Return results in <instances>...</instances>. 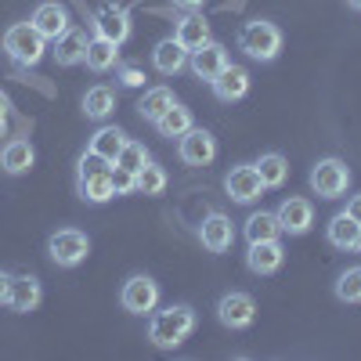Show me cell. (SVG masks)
Segmentation results:
<instances>
[{
  "label": "cell",
  "instance_id": "f35d334b",
  "mask_svg": "<svg viewBox=\"0 0 361 361\" xmlns=\"http://www.w3.org/2000/svg\"><path fill=\"white\" fill-rule=\"evenodd\" d=\"M8 109H11V98L4 94V90H0V116H8Z\"/></svg>",
  "mask_w": 361,
  "mask_h": 361
},
{
  "label": "cell",
  "instance_id": "f1b7e54d",
  "mask_svg": "<svg viewBox=\"0 0 361 361\" xmlns=\"http://www.w3.org/2000/svg\"><path fill=\"white\" fill-rule=\"evenodd\" d=\"M173 102H177V98H173L170 87H148L145 94H141V102H137V116L145 119V123H156V119H159Z\"/></svg>",
  "mask_w": 361,
  "mask_h": 361
},
{
  "label": "cell",
  "instance_id": "e0dca14e",
  "mask_svg": "<svg viewBox=\"0 0 361 361\" xmlns=\"http://www.w3.org/2000/svg\"><path fill=\"white\" fill-rule=\"evenodd\" d=\"M282 264H286V246H282V238L250 243V250H246V267L253 271V275H275Z\"/></svg>",
  "mask_w": 361,
  "mask_h": 361
},
{
  "label": "cell",
  "instance_id": "8992f818",
  "mask_svg": "<svg viewBox=\"0 0 361 361\" xmlns=\"http://www.w3.org/2000/svg\"><path fill=\"white\" fill-rule=\"evenodd\" d=\"M87 253H90V238L80 228H58L47 238V257L58 267H80L87 260Z\"/></svg>",
  "mask_w": 361,
  "mask_h": 361
},
{
  "label": "cell",
  "instance_id": "d6986e66",
  "mask_svg": "<svg viewBox=\"0 0 361 361\" xmlns=\"http://www.w3.org/2000/svg\"><path fill=\"white\" fill-rule=\"evenodd\" d=\"M173 40L185 47L188 54L214 40V37H209V22L202 18V11H185V15H180L177 25H173Z\"/></svg>",
  "mask_w": 361,
  "mask_h": 361
},
{
  "label": "cell",
  "instance_id": "5b68a950",
  "mask_svg": "<svg viewBox=\"0 0 361 361\" xmlns=\"http://www.w3.org/2000/svg\"><path fill=\"white\" fill-rule=\"evenodd\" d=\"M311 192L318 199H343L350 188V166L340 156H325L311 166Z\"/></svg>",
  "mask_w": 361,
  "mask_h": 361
},
{
  "label": "cell",
  "instance_id": "6da1fadb",
  "mask_svg": "<svg viewBox=\"0 0 361 361\" xmlns=\"http://www.w3.org/2000/svg\"><path fill=\"white\" fill-rule=\"evenodd\" d=\"M195 325H199V314L192 304H170L163 311L148 314V340L159 350H177L195 333Z\"/></svg>",
  "mask_w": 361,
  "mask_h": 361
},
{
  "label": "cell",
  "instance_id": "ffe728a7",
  "mask_svg": "<svg viewBox=\"0 0 361 361\" xmlns=\"http://www.w3.org/2000/svg\"><path fill=\"white\" fill-rule=\"evenodd\" d=\"M44 300V289H40V279L37 275H11V296H8V307L15 314H29L37 311Z\"/></svg>",
  "mask_w": 361,
  "mask_h": 361
},
{
  "label": "cell",
  "instance_id": "1f68e13d",
  "mask_svg": "<svg viewBox=\"0 0 361 361\" xmlns=\"http://www.w3.org/2000/svg\"><path fill=\"white\" fill-rule=\"evenodd\" d=\"M333 293H336L340 304H361V264L340 271L336 282H333Z\"/></svg>",
  "mask_w": 361,
  "mask_h": 361
},
{
  "label": "cell",
  "instance_id": "2e32d148",
  "mask_svg": "<svg viewBox=\"0 0 361 361\" xmlns=\"http://www.w3.org/2000/svg\"><path fill=\"white\" fill-rule=\"evenodd\" d=\"M209 90H214V98H217V102H224V105L243 102V98L250 94V69H246V66L228 62V66L221 69V76H217L214 83H209Z\"/></svg>",
  "mask_w": 361,
  "mask_h": 361
},
{
  "label": "cell",
  "instance_id": "4dcf8cb0",
  "mask_svg": "<svg viewBox=\"0 0 361 361\" xmlns=\"http://www.w3.org/2000/svg\"><path fill=\"white\" fill-rule=\"evenodd\" d=\"M134 180H137V195H148V199H156V195H163L166 192V185H170V173L152 159V163H145L137 173H134Z\"/></svg>",
  "mask_w": 361,
  "mask_h": 361
},
{
  "label": "cell",
  "instance_id": "d6a6232c",
  "mask_svg": "<svg viewBox=\"0 0 361 361\" xmlns=\"http://www.w3.org/2000/svg\"><path fill=\"white\" fill-rule=\"evenodd\" d=\"M145 163H152V152H148L141 141H130V137H127V145L119 148V156H116V166H123V170L137 173Z\"/></svg>",
  "mask_w": 361,
  "mask_h": 361
},
{
  "label": "cell",
  "instance_id": "3957f363",
  "mask_svg": "<svg viewBox=\"0 0 361 361\" xmlns=\"http://www.w3.org/2000/svg\"><path fill=\"white\" fill-rule=\"evenodd\" d=\"M109 170H112L109 159H102V156H94V152H83V156H80V163H76V192H80L83 202L102 206V202L116 199L112 173H109Z\"/></svg>",
  "mask_w": 361,
  "mask_h": 361
},
{
  "label": "cell",
  "instance_id": "9a60e30c",
  "mask_svg": "<svg viewBox=\"0 0 361 361\" xmlns=\"http://www.w3.org/2000/svg\"><path fill=\"white\" fill-rule=\"evenodd\" d=\"M29 22L37 25V33H40L47 44H54V40L73 25V15H69L66 4H58V0H44V4H37V11H33V18H29Z\"/></svg>",
  "mask_w": 361,
  "mask_h": 361
},
{
  "label": "cell",
  "instance_id": "603a6c76",
  "mask_svg": "<svg viewBox=\"0 0 361 361\" xmlns=\"http://www.w3.org/2000/svg\"><path fill=\"white\" fill-rule=\"evenodd\" d=\"M152 69H156L159 76L185 73V69H188V51L180 47L173 37H170V40H159V44L152 47Z\"/></svg>",
  "mask_w": 361,
  "mask_h": 361
},
{
  "label": "cell",
  "instance_id": "e575fe53",
  "mask_svg": "<svg viewBox=\"0 0 361 361\" xmlns=\"http://www.w3.org/2000/svg\"><path fill=\"white\" fill-rule=\"evenodd\" d=\"M109 173H112V188H116V195H134V192H137V180H134V173H130V170L112 166Z\"/></svg>",
  "mask_w": 361,
  "mask_h": 361
},
{
  "label": "cell",
  "instance_id": "8fae6325",
  "mask_svg": "<svg viewBox=\"0 0 361 361\" xmlns=\"http://www.w3.org/2000/svg\"><path fill=\"white\" fill-rule=\"evenodd\" d=\"M177 159L185 166H209L217 159V137L202 127H192L188 134L177 137Z\"/></svg>",
  "mask_w": 361,
  "mask_h": 361
},
{
  "label": "cell",
  "instance_id": "d4e9b609",
  "mask_svg": "<svg viewBox=\"0 0 361 361\" xmlns=\"http://www.w3.org/2000/svg\"><path fill=\"white\" fill-rule=\"evenodd\" d=\"M156 130H159V137H166V141H173V137H180V134H188L192 127H195V119H192V109H185L180 102H173L156 123H152Z\"/></svg>",
  "mask_w": 361,
  "mask_h": 361
},
{
  "label": "cell",
  "instance_id": "74e56055",
  "mask_svg": "<svg viewBox=\"0 0 361 361\" xmlns=\"http://www.w3.org/2000/svg\"><path fill=\"white\" fill-rule=\"evenodd\" d=\"M347 214H350V217H354V221H357V224H361V192H357V195H350V199H347Z\"/></svg>",
  "mask_w": 361,
  "mask_h": 361
},
{
  "label": "cell",
  "instance_id": "5bb4252c",
  "mask_svg": "<svg viewBox=\"0 0 361 361\" xmlns=\"http://www.w3.org/2000/svg\"><path fill=\"white\" fill-rule=\"evenodd\" d=\"M199 243H202V250H206V253H214V257L228 253V250H231V243H235L231 217H224L221 209L206 214V217H202V224H199Z\"/></svg>",
  "mask_w": 361,
  "mask_h": 361
},
{
  "label": "cell",
  "instance_id": "7402d4cb",
  "mask_svg": "<svg viewBox=\"0 0 361 361\" xmlns=\"http://www.w3.org/2000/svg\"><path fill=\"white\" fill-rule=\"evenodd\" d=\"M33 163H37V152H33V145H29L25 137H11L4 148H0V170L11 173V177L29 173Z\"/></svg>",
  "mask_w": 361,
  "mask_h": 361
},
{
  "label": "cell",
  "instance_id": "9c48e42d",
  "mask_svg": "<svg viewBox=\"0 0 361 361\" xmlns=\"http://www.w3.org/2000/svg\"><path fill=\"white\" fill-rule=\"evenodd\" d=\"M119 304L130 314H152L159 307V282L152 275H130L119 289Z\"/></svg>",
  "mask_w": 361,
  "mask_h": 361
},
{
  "label": "cell",
  "instance_id": "7a4b0ae2",
  "mask_svg": "<svg viewBox=\"0 0 361 361\" xmlns=\"http://www.w3.org/2000/svg\"><path fill=\"white\" fill-rule=\"evenodd\" d=\"M235 47L246 58H253V62H275L282 54V29L267 18H250V22L238 25Z\"/></svg>",
  "mask_w": 361,
  "mask_h": 361
},
{
  "label": "cell",
  "instance_id": "f546056e",
  "mask_svg": "<svg viewBox=\"0 0 361 361\" xmlns=\"http://www.w3.org/2000/svg\"><path fill=\"white\" fill-rule=\"evenodd\" d=\"M253 166H257V173L264 180V188H282L289 180V159L282 152H264Z\"/></svg>",
  "mask_w": 361,
  "mask_h": 361
},
{
  "label": "cell",
  "instance_id": "4fadbf2b",
  "mask_svg": "<svg viewBox=\"0 0 361 361\" xmlns=\"http://www.w3.org/2000/svg\"><path fill=\"white\" fill-rule=\"evenodd\" d=\"M228 62H231V54H228V47H224L221 40H209V44H202L199 51L188 54V69H192L195 80H202V83H214Z\"/></svg>",
  "mask_w": 361,
  "mask_h": 361
},
{
  "label": "cell",
  "instance_id": "44dd1931",
  "mask_svg": "<svg viewBox=\"0 0 361 361\" xmlns=\"http://www.w3.org/2000/svg\"><path fill=\"white\" fill-rule=\"evenodd\" d=\"M87 29H80V25H69L62 37L54 40V47H51V54H54V62L62 66V69H69V66H83V51H87Z\"/></svg>",
  "mask_w": 361,
  "mask_h": 361
},
{
  "label": "cell",
  "instance_id": "ab89813d",
  "mask_svg": "<svg viewBox=\"0 0 361 361\" xmlns=\"http://www.w3.org/2000/svg\"><path fill=\"white\" fill-rule=\"evenodd\" d=\"M8 134V116H0V137Z\"/></svg>",
  "mask_w": 361,
  "mask_h": 361
},
{
  "label": "cell",
  "instance_id": "836d02e7",
  "mask_svg": "<svg viewBox=\"0 0 361 361\" xmlns=\"http://www.w3.org/2000/svg\"><path fill=\"white\" fill-rule=\"evenodd\" d=\"M116 80H119V87H127V90H141L148 76H145V69L134 66V62H116Z\"/></svg>",
  "mask_w": 361,
  "mask_h": 361
},
{
  "label": "cell",
  "instance_id": "7c38bea8",
  "mask_svg": "<svg viewBox=\"0 0 361 361\" xmlns=\"http://www.w3.org/2000/svg\"><path fill=\"white\" fill-rule=\"evenodd\" d=\"M275 217L282 224V235L300 238V235H307L314 228V202L304 199V195H286L275 209Z\"/></svg>",
  "mask_w": 361,
  "mask_h": 361
},
{
  "label": "cell",
  "instance_id": "8d00e7d4",
  "mask_svg": "<svg viewBox=\"0 0 361 361\" xmlns=\"http://www.w3.org/2000/svg\"><path fill=\"white\" fill-rule=\"evenodd\" d=\"M170 4H173L177 11H202L206 0H170Z\"/></svg>",
  "mask_w": 361,
  "mask_h": 361
},
{
  "label": "cell",
  "instance_id": "30bf717a",
  "mask_svg": "<svg viewBox=\"0 0 361 361\" xmlns=\"http://www.w3.org/2000/svg\"><path fill=\"white\" fill-rule=\"evenodd\" d=\"M217 322L224 329H231V333H243V329H250L257 322V300L250 293H238V289L224 293L217 300Z\"/></svg>",
  "mask_w": 361,
  "mask_h": 361
},
{
  "label": "cell",
  "instance_id": "b9f144b4",
  "mask_svg": "<svg viewBox=\"0 0 361 361\" xmlns=\"http://www.w3.org/2000/svg\"><path fill=\"white\" fill-rule=\"evenodd\" d=\"M357 253H361V243H357Z\"/></svg>",
  "mask_w": 361,
  "mask_h": 361
},
{
  "label": "cell",
  "instance_id": "d590c367",
  "mask_svg": "<svg viewBox=\"0 0 361 361\" xmlns=\"http://www.w3.org/2000/svg\"><path fill=\"white\" fill-rule=\"evenodd\" d=\"M8 296H11V271H0V307H8Z\"/></svg>",
  "mask_w": 361,
  "mask_h": 361
},
{
  "label": "cell",
  "instance_id": "cb8c5ba5",
  "mask_svg": "<svg viewBox=\"0 0 361 361\" xmlns=\"http://www.w3.org/2000/svg\"><path fill=\"white\" fill-rule=\"evenodd\" d=\"M116 62H119V44H112V40H105V37H90L87 40V51H83V66L90 69V73H112L116 69Z\"/></svg>",
  "mask_w": 361,
  "mask_h": 361
},
{
  "label": "cell",
  "instance_id": "ba28073f",
  "mask_svg": "<svg viewBox=\"0 0 361 361\" xmlns=\"http://www.w3.org/2000/svg\"><path fill=\"white\" fill-rule=\"evenodd\" d=\"M90 29H94V37H105L112 44H127L130 33H134V22H130V11L123 4H116V0H109V4H102L94 11V18H90Z\"/></svg>",
  "mask_w": 361,
  "mask_h": 361
},
{
  "label": "cell",
  "instance_id": "484cf974",
  "mask_svg": "<svg viewBox=\"0 0 361 361\" xmlns=\"http://www.w3.org/2000/svg\"><path fill=\"white\" fill-rule=\"evenodd\" d=\"M243 235L246 243H267V238H282V224L271 209H253L243 224Z\"/></svg>",
  "mask_w": 361,
  "mask_h": 361
},
{
  "label": "cell",
  "instance_id": "52a82bcc",
  "mask_svg": "<svg viewBox=\"0 0 361 361\" xmlns=\"http://www.w3.org/2000/svg\"><path fill=\"white\" fill-rule=\"evenodd\" d=\"M224 192H228V199L238 202V206H253V202L264 199L267 188H264V180H260V173H257L253 163H238V166H231V170L224 173Z\"/></svg>",
  "mask_w": 361,
  "mask_h": 361
},
{
  "label": "cell",
  "instance_id": "277c9868",
  "mask_svg": "<svg viewBox=\"0 0 361 361\" xmlns=\"http://www.w3.org/2000/svg\"><path fill=\"white\" fill-rule=\"evenodd\" d=\"M4 54L11 58L18 69H33V66L44 62L47 40L37 33L33 22H15V25L4 29Z\"/></svg>",
  "mask_w": 361,
  "mask_h": 361
},
{
  "label": "cell",
  "instance_id": "83f0119b",
  "mask_svg": "<svg viewBox=\"0 0 361 361\" xmlns=\"http://www.w3.org/2000/svg\"><path fill=\"white\" fill-rule=\"evenodd\" d=\"M116 109V90L98 83V87H90L87 94H83V116L87 119H94V123H102V119H109Z\"/></svg>",
  "mask_w": 361,
  "mask_h": 361
},
{
  "label": "cell",
  "instance_id": "60d3db41",
  "mask_svg": "<svg viewBox=\"0 0 361 361\" xmlns=\"http://www.w3.org/2000/svg\"><path fill=\"white\" fill-rule=\"evenodd\" d=\"M347 8L350 11H361V0H347Z\"/></svg>",
  "mask_w": 361,
  "mask_h": 361
},
{
  "label": "cell",
  "instance_id": "4316f807",
  "mask_svg": "<svg viewBox=\"0 0 361 361\" xmlns=\"http://www.w3.org/2000/svg\"><path fill=\"white\" fill-rule=\"evenodd\" d=\"M123 145H127V134L119 127H98L94 134H90V141H87V152H94V156L116 163V156H119V148H123Z\"/></svg>",
  "mask_w": 361,
  "mask_h": 361
},
{
  "label": "cell",
  "instance_id": "ac0fdd59",
  "mask_svg": "<svg viewBox=\"0 0 361 361\" xmlns=\"http://www.w3.org/2000/svg\"><path fill=\"white\" fill-rule=\"evenodd\" d=\"M325 238H329V246L340 250V253H357V243H361V224L347 214V209H340V214L329 217V224H325Z\"/></svg>",
  "mask_w": 361,
  "mask_h": 361
}]
</instances>
